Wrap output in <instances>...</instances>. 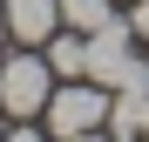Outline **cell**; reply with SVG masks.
Here are the masks:
<instances>
[{
  "mask_svg": "<svg viewBox=\"0 0 149 142\" xmlns=\"http://www.w3.org/2000/svg\"><path fill=\"white\" fill-rule=\"evenodd\" d=\"M129 27H136V41H149V0H129Z\"/></svg>",
  "mask_w": 149,
  "mask_h": 142,
  "instance_id": "cell-7",
  "label": "cell"
},
{
  "mask_svg": "<svg viewBox=\"0 0 149 142\" xmlns=\"http://www.w3.org/2000/svg\"><path fill=\"white\" fill-rule=\"evenodd\" d=\"M88 81H102V88L149 81V61L136 54V27L129 20H102V27L88 34Z\"/></svg>",
  "mask_w": 149,
  "mask_h": 142,
  "instance_id": "cell-3",
  "label": "cell"
},
{
  "mask_svg": "<svg viewBox=\"0 0 149 142\" xmlns=\"http://www.w3.org/2000/svg\"><path fill=\"white\" fill-rule=\"evenodd\" d=\"M7 142H54L47 129H34V122H20V129H7Z\"/></svg>",
  "mask_w": 149,
  "mask_h": 142,
  "instance_id": "cell-8",
  "label": "cell"
},
{
  "mask_svg": "<svg viewBox=\"0 0 149 142\" xmlns=\"http://www.w3.org/2000/svg\"><path fill=\"white\" fill-rule=\"evenodd\" d=\"M41 54H47V68H54L61 81H81V75H88V34H74V27H61Z\"/></svg>",
  "mask_w": 149,
  "mask_h": 142,
  "instance_id": "cell-5",
  "label": "cell"
},
{
  "mask_svg": "<svg viewBox=\"0 0 149 142\" xmlns=\"http://www.w3.org/2000/svg\"><path fill=\"white\" fill-rule=\"evenodd\" d=\"M102 20H115V14H109V0H61V27H74V34H95Z\"/></svg>",
  "mask_w": 149,
  "mask_h": 142,
  "instance_id": "cell-6",
  "label": "cell"
},
{
  "mask_svg": "<svg viewBox=\"0 0 149 142\" xmlns=\"http://www.w3.org/2000/svg\"><path fill=\"white\" fill-rule=\"evenodd\" d=\"M54 34H61V0H7V41L47 47Z\"/></svg>",
  "mask_w": 149,
  "mask_h": 142,
  "instance_id": "cell-4",
  "label": "cell"
},
{
  "mask_svg": "<svg viewBox=\"0 0 149 142\" xmlns=\"http://www.w3.org/2000/svg\"><path fill=\"white\" fill-rule=\"evenodd\" d=\"M0 142H7V129H0Z\"/></svg>",
  "mask_w": 149,
  "mask_h": 142,
  "instance_id": "cell-10",
  "label": "cell"
},
{
  "mask_svg": "<svg viewBox=\"0 0 149 142\" xmlns=\"http://www.w3.org/2000/svg\"><path fill=\"white\" fill-rule=\"evenodd\" d=\"M54 88H61V75L47 68L41 47H20L14 61H0V108L14 122H41L47 102H54Z\"/></svg>",
  "mask_w": 149,
  "mask_h": 142,
  "instance_id": "cell-1",
  "label": "cell"
},
{
  "mask_svg": "<svg viewBox=\"0 0 149 142\" xmlns=\"http://www.w3.org/2000/svg\"><path fill=\"white\" fill-rule=\"evenodd\" d=\"M0 41H7V0H0Z\"/></svg>",
  "mask_w": 149,
  "mask_h": 142,
  "instance_id": "cell-9",
  "label": "cell"
},
{
  "mask_svg": "<svg viewBox=\"0 0 149 142\" xmlns=\"http://www.w3.org/2000/svg\"><path fill=\"white\" fill-rule=\"evenodd\" d=\"M109 102H115V88H102V81H61L54 88V102H47V135L54 142H81V135H95V129H109Z\"/></svg>",
  "mask_w": 149,
  "mask_h": 142,
  "instance_id": "cell-2",
  "label": "cell"
}]
</instances>
